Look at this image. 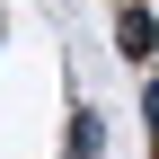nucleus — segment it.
Segmentation results:
<instances>
[{
  "mask_svg": "<svg viewBox=\"0 0 159 159\" xmlns=\"http://www.w3.org/2000/svg\"><path fill=\"white\" fill-rule=\"evenodd\" d=\"M142 124H150V142H159V71H150V89H142Z\"/></svg>",
  "mask_w": 159,
  "mask_h": 159,
  "instance_id": "3",
  "label": "nucleus"
},
{
  "mask_svg": "<svg viewBox=\"0 0 159 159\" xmlns=\"http://www.w3.org/2000/svg\"><path fill=\"white\" fill-rule=\"evenodd\" d=\"M115 53H124V62H150V53H159V18H150V0H124V18H115Z\"/></svg>",
  "mask_w": 159,
  "mask_h": 159,
  "instance_id": "1",
  "label": "nucleus"
},
{
  "mask_svg": "<svg viewBox=\"0 0 159 159\" xmlns=\"http://www.w3.org/2000/svg\"><path fill=\"white\" fill-rule=\"evenodd\" d=\"M71 159H106V115L97 106H71Z\"/></svg>",
  "mask_w": 159,
  "mask_h": 159,
  "instance_id": "2",
  "label": "nucleus"
}]
</instances>
